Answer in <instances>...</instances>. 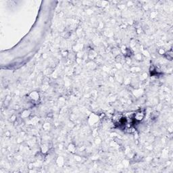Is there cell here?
<instances>
[{
	"mask_svg": "<svg viewBox=\"0 0 173 173\" xmlns=\"http://www.w3.org/2000/svg\"><path fill=\"white\" fill-rule=\"evenodd\" d=\"M144 117V114L143 112L141 111H138L137 112H136V114H135L134 115V120L135 121H141L143 119Z\"/></svg>",
	"mask_w": 173,
	"mask_h": 173,
	"instance_id": "obj_1",
	"label": "cell"
}]
</instances>
